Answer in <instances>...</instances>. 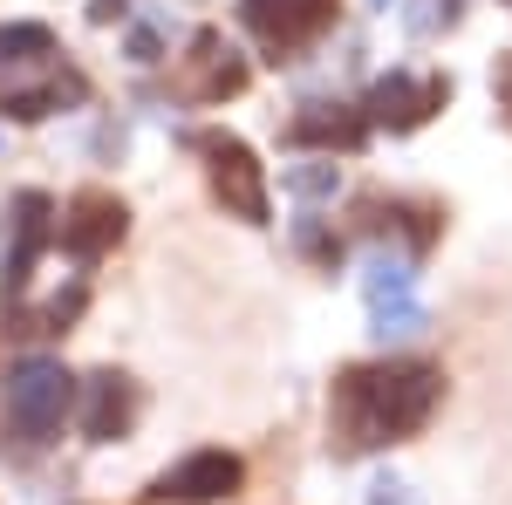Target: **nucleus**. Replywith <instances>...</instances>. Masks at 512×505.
<instances>
[{
	"instance_id": "nucleus-8",
	"label": "nucleus",
	"mask_w": 512,
	"mask_h": 505,
	"mask_svg": "<svg viewBox=\"0 0 512 505\" xmlns=\"http://www.w3.org/2000/svg\"><path fill=\"white\" fill-rule=\"evenodd\" d=\"M137 424V383L117 376V369H103L96 383H89V403H82V430L96 437V444H110L123 430Z\"/></svg>"
},
{
	"instance_id": "nucleus-1",
	"label": "nucleus",
	"mask_w": 512,
	"mask_h": 505,
	"mask_svg": "<svg viewBox=\"0 0 512 505\" xmlns=\"http://www.w3.org/2000/svg\"><path fill=\"white\" fill-rule=\"evenodd\" d=\"M444 403V376L431 362H383V369H349L335 383L328 424L342 437V451H369V444H396L417 437Z\"/></svg>"
},
{
	"instance_id": "nucleus-4",
	"label": "nucleus",
	"mask_w": 512,
	"mask_h": 505,
	"mask_svg": "<svg viewBox=\"0 0 512 505\" xmlns=\"http://www.w3.org/2000/svg\"><path fill=\"white\" fill-rule=\"evenodd\" d=\"M239 14H246V28L267 41L274 55H294V48H308L335 21V0H246Z\"/></svg>"
},
{
	"instance_id": "nucleus-12",
	"label": "nucleus",
	"mask_w": 512,
	"mask_h": 505,
	"mask_svg": "<svg viewBox=\"0 0 512 505\" xmlns=\"http://www.w3.org/2000/svg\"><path fill=\"white\" fill-rule=\"evenodd\" d=\"M376 505H417V499H410L403 485H376Z\"/></svg>"
},
{
	"instance_id": "nucleus-11",
	"label": "nucleus",
	"mask_w": 512,
	"mask_h": 505,
	"mask_svg": "<svg viewBox=\"0 0 512 505\" xmlns=\"http://www.w3.org/2000/svg\"><path fill=\"white\" fill-rule=\"evenodd\" d=\"M492 82H499V110H506V117H512V55H506V62H499V76H492Z\"/></svg>"
},
{
	"instance_id": "nucleus-3",
	"label": "nucleus",
	"mask_w": 512,
	"mask_h": 505,
	"mask_svg": "<svg viewBox=\"0 0 512 505\" xmlns=\"http://www.w3.org/2000/svg\"><path fill=\"white\" fill-rule=\"evenodd\" d=\"M198 151H205V171H212V192L219 205L246 219V226H260L267 219V178H260V157L246 151L239 137H198Z\"/></svg>"
},
{
	"instance_id": "nucleus-7",
	"label": "nucleus",
	"mask_w": 512,
	"mask_h": 505,
	"mask_svg": "<svg viewBox=\"0 0 512 505\" xmlns=\"http://www.w3.org/2000/svg\"><path fill=\"white\" fill-rule=\"evenodd\" d=\"M444 96H451L444 76H390V82H376L369 110H376V123H390V130H417Z\"/></svg>"
},
{
	"instance_id": "nucleus-6",
	"label": "nucleus",
	"mask_w": 512,
	"mask_h": 505,
	"mask_svg": "<svg viewBox=\"0 0 512 505\" xmlns=\"http://www.w3.org/2000/svg\"><path fill=\"white\" fill-rule=\"evenodd\" d=\"M123 198H110V192H82L69 212H62V246L76 253V260H103L110 246L123 239Z\"/></svg>"
},
{
	"instance_id": "nucleus-10",
	"label": "nucleus",
	"mask_w": 512,
	"mask_h": 505,
	"mask_svg": "<svg viewBox=\"0 0 512 505\" xmlns=\"http://www.w3.org/2000/svg\"><path fill=\"white\" fill-rule=\"evenodd\" d=\"M55 35L48 28H0V62H28V55H48Z\"/></svg>"
},
{
	"instance_id": "nucleus-9",
	"label": "nucleus",
	"mask_w": 512,
	"mask_h": 505,
	"mask_svg": "<svg viewBox=\"0 0 512 505\" xmlns=\"http://www.w3.org/2000/svg\"><path fill=\"white\" fill-rule=\"evenodd\" d=\"M355 137H362V123L342 117V110H335V117L321 110V117H301V123H294V144H355Z\"/></svg>"
},
{
	"instance_id": "nucleus-2",
	"label": "nucleus",
	"mask_w": 512,
	"mask_h": 505,
	"mask_svg": "<svg viewBox=\"0 0 512 505\" xmlns=\"http://www.w3.org/2000/svg\"><path fill=\"white\" fill-rule=\"evenodd\" d=\"M69 403H76V376H69L62 362L35 355V362H21V369L7 376V417H0V424L14 430L21 444H41V437L62 430Z\"/></svg>"
},
{
	"instance_id": "nucleus-5",
	"label": "nucleus",
	"mask_w": 512,
	"mask_h": 505,
	"mask_svg": "<svg viewBox=\"0 0 512 505\" xmlns=\"http://www.w3.org/2000/svg\"><path fill=\"white\" fill-rule=\"evenodd\" d=\"M239 458L233 451H192L185 465H171L158 478V499H171V505H212V499H233L239 492Z\"/></svg>"
}]
</instances>
